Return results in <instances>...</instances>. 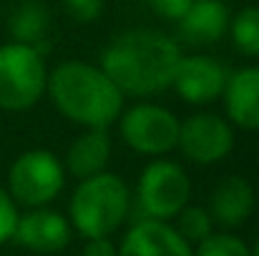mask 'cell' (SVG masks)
Listing matches in <instances>:
<instances>
[{
  "instance_id": "2e32d148",
  "label": "cell",
  "mask_w": 259,
  "mask_h": 256,
  "mask_svg": "<svg viewBox=\"0 0 259 256\" xmlns=\"http://www.w3.org/2000/svg\"><path fill=\"white\" fill-rule=\"evenodd\" d=\"M8 30L13 43L33 45L40 50V43L51 30V13L40 0H18L8 13Z\"/></svg>"
},
{
  "instance_id": "8992f818",
  "label": "cell",
  "mask_w": 259,
  "mask_h": 256,
  "mask_svg": "<svg viewBox=\"0 0 259 256\" xmlns=\"http://www.w3.org/2000/svg\"><path fill=\"white\" fill-rule=\"evenodd\" d=\"M191 196V183L186 171L169 159L151 161L136 188V201L139 209L144 211V219H156V221H171L176 214L189 203Z\"/></svg>"
},
{
  "instance_id": "3957f363",
  "label": "cell",
  "mask_w": 259,
  "mask_h": 256,
  "mask_svg": "<svg viewBox=\"0 0 259 256\" xmlns=\"http://www.w3.org/2000/svg\"><path fill=\"white\" fill-rule=\"evenodd\" d=\"M131 211V191L116 173H96L83 178L71 198V226L83 239L111 236L121 229Z\"/></svg>"
},
{
  "instance_id": "5bb4252c",
  "label": "cell",
  "mask_w": 259,
  "mask_h": 256,
  "mask_svg": "<svg viewBox=\"0 0 259 256\" xmlns=\"http://www.w3.org/2000/svg\"><path fill=\"white\" fill-rule=\"evenodd\" d=\"M222 98L229 123L244 131H259V66L232 73Z\"/></svg>"
},
{
  "instance_id": "277c9868",
  "label": "cell",
  "mask_w": 259,
  "mask_h": 256,
  "mask_svg": "<svg viewBox=\"0 0 259 256\" xmlns=\"http://www.w3.org/2000/svg\"><path fill=\"white\" fill-rule=\"evenodd\" d=\"M48 85L43 53L33 45L5 43L0 45V108L28 111Z\"/></svg>"
},
{
  "instance_id": "4fadbf2b",
  "label": "cell",
  "mask_w": 259,
  "mask_h": 256,
  "mask_svg": "<svg viewBox=\"0 0 259 256\" xmlns=\"http://www.w3.org/2000/svg\"><path fill=\"white\" fill-rule=\"evenodd\" d=\"M229 8L224 0H194L179 20V35L194 48L214 45L229 30Z\"/></svg>"
},
{
  "instance_id": "44dd1931",
  "label": "cell",
  "mask_w": 259,
  "mask_h": 256,
  "mask_svg": "<svg viewBox=\"0 0 259 256\" xmlns=\"http://www.w3.org/2000/svg\"><path fill=\"white\" fill-rule=\"evenodd\" d=\"M63 5L66 13L81 25L98 20V15L103 13V0H63Z\"/></svg>"
},
{
  "instance_id": "8fae6325",
  "label": "cell",
  "mask_w": 259,
  "mask_h": 256,
  "mask_svg": "<svg viewBox=\"0 0 259 256\" xmlns=\"http://www.w3.org/2000/svg\"><path fill=\"white\" fill-rule=\"evenodd\" d=\"M118 256H194V249L169 221L141 219L123 236Z\"/></svg>"
},
{
  "instance_id": "603a6c76",
  "label": "cell",
  "mask_w": 259,
  "mask_h": 256,
  "mask_svg": "<svg viewBox=\"0 0 259 256\" xmlns=\"http://www.w3.org/2000/svg\"><path fill=\"white\" fill-rule=\"evenodd\" d=\"M83 256H118V246L111 241V236H101V239H86Z\"/></svg>"
},
{
  "instance_id": "5b68a950",
  "label": "cell",
  "mask_w": 259,
  "mask_h": 256,
  "mask_svg": "<svg viewBox=\"0 0 259 256\" xmlns=\"http://www.w3.org/2000/svg\"><path fill=\"white\" fill-rule=\"evenodd\" d=\"M66 169L51 151L35 148L20 153L8 171V193L15 203L28 209L48 206L63 188Z\"/></svg>"
},
{
  "instance_id": "d6986e66",
  "label": "cell",
  "mask_w": 259,
  "mask_h": 256,
  "mask_svg": "<svg viewBox=\"0 0 259 256\" xmlns=\"http://www.w3.org/2000/svg\"><path fill=\"white\" fill-rule=\"evenodd\" d=\"M194 256H252V249L234 234H211L196 244Z\"/></svg>"
},
{
  "instance_id": "9c48e42d",
  "label": "cell",
  "mask_w": 259,
  "mask_h": 256,
  "mask_svg": "<svg viewBox=\"0 0 259 256\" xmlns=\"http://www.w3.org/2000/svg\"><path fill=\"white\" fill-rule=\"evenodd\" d=\"M227 68L211 56H181L174 71L171 85L181 100L191 106L214 103L227 85Z\"/></svg>"
},
{
  "instance_id": "ac0fdd59",
  "label": "cell",
  "mask_w": 259,
  "mask_h": 256,
  "mask_svg": "<svg viewBox=\"0 0 259 256\" xmlns=\"http://www.w3.org/2000/svg\"><path fill=\"white\" fill-rule=\"evenodd\" d=\"M179 236L186 241V244H201L204 239H209L214 234V221L209 216V211L204 206H184L179 214H176V226Z\"/></svg>"
},
{
  "instance_id": "e0dca14e",
  "label": "cell",
  "mask_w": 259,
  "mask_h": 256,
  "mask_svg": "<svg viewBox=\"0 0 259 256\" xmlns=\"http://www.w3.org/2000/svg\"><path fill=\"white\" fill-rule=\"evenodd\" d=\"M229 33L232 43L242 56L257 58L259 56V5L242 8L232 20H229Z\"/></svg>"
},
{
  "instance_id": "7402d4cb",
  "label": "cell",
  "mask_w": 259,
  "mask_h": 256,
  "mask_svg": "<svg viewBox=\"0 0 259 256\" xmlns=\"http://www.w3.org/2000/svg\"><path fill=\"white\" fill-rule=\"evenodd\" d=\"M191 3H194V0H151V8H154L161 18L179 23V20L184 18V13L191 8Z\"/></svg>"
},
{
  "instance_id": "6da1fadb",
  "label": "cell",
  "mask_w": 259,
  "mask_h": 256,
  "mask_svg": "<svg viewBox=\"0 0 259 256\" xmlns=\"http://www.w3.org/2000/svg\"><path fill=\"white\" fill-rule=\"evenodd\" d=\"M179 45L161 30L136 28L126 30L108 43L101 56V71L126 95H154L171 88Z\"/></svg>"
},
{
  "instance_id": "9a60e30c",
  "label": "cell",
  "mask_w": 259,
  "mask_h": 256,
  "mask_svg": "<svg viewBox=\"0 0 259 256\" xmlns=\"http://www.w3.org/2000/svg\"><path fill=\"white\" fill-rule=\"evenodd\" d=\"M108 159H111V138L106 128H88L86 133H81L71 143L66 153V169L83 181L88 176L101 173L106 169Z\"/></svg>"
},
{
  "instance_id": "7a4b0ae2",
  "label": "cell",
  "mask_w": 259,
  "mask_h": 256,
  "mask_svg": "<svg viewBox=\"0 0 259 256\" xmlns=\"http://www.w3.org/2000/svg\"><path fill=\"white\" fill-rule=\"evenodd\" d=\"M46 90L66 118L86 128H108L123 108V93L101 68L86 61L56 66Z\"/></svg>"
},
{
  "instance_id": "ffe728a7",
  "label": "cell",
  "mask_w": 259,
  "mask_h": 256,
  "mask_svg": "<svg viewBox=\"0 0 259 256\" xmlns=\"http://www.w3.org/2000/svg\"><path fill=\"white\" fill-rule=\"evenodd\" d=\"M18 216H20V214H18L15 201L10 198V193H8L5 188H0V246L13 239Z\"/></svg>"
},
{
  "instance_id": "30bf717a",
  "label": "cell",
  "mask_w": 259,
  "mask_h": 256,
  "mask_svg": "<svg viewBox=\"0 0 259 256\" xmlns=\"http://www.w3.org/2000/svg\"><path fill=\"white\" fill-rule=\"evenodd\" d=\"M71 231L73 226L63 214L40 206L18 216L13 239L35 254H58L71 244Z\"/></svg>"
},
{
  "instance_id": "cb8c5ba5",
  "label": "cell",
  "mask_w": 259,
  "mask_h": 256,
  "mask_svg": "<svg viewBox=\"0 0 259 256\" xmlns=\"http://www.w3.org/2000/svg\"><path fill=\"white\" fill-rule=\"evenodd\" d=\"M252 256H259V239H257V244H254V249H252Z\"/></svg>"
},
{
  "instance_id": "ba28073f",
  "label": "cell",
  "mask_w": 259,
  "mask_h": 256,
  "mask_svg": "<svg viewBox=\"0 0 259 256\" xmlns=\"http://www.w3.org/2000/svg\"><path fill=\"white\" fill-rule=\"evenodd\" d=\"M176 148L199 166H211L227 159L234 148V128L217 113H194L179 121Z\"/></svg>"
},
{
  "instance_id": "52a82bcc",
  "label": "cell",
  "mask_w": 259,
  "mask_h": 256,
  "mask_svg": "<svg viewBox=\"0 0 259 256\" xmlns=\"http://www.w3.org/2000/svg\"><path fill=\"white\" fill-rule=\"evenodd\" d=\"M121 138L144 156H164L176 148L179 118L156 103H136L121 118Z\"/></svg>"
},
{
  "instance_id": "7c38bea8",
  "label": "cell",
  "mask_w": 259,
  "mask_h": 256,
  "mask_svg": "<svg viewBox=\"0 0 259 256\" xmlns=\"http://www.w3.org/2000/svg\"><path fill=\"white\" fill-rule=\"evenodd\" d=\"M254 206H257V193L252 183L244 176H227L214 186L206 211L211 221L219 224L222 229H237L252 216Z\"/></svg>"
}]
</instances>
